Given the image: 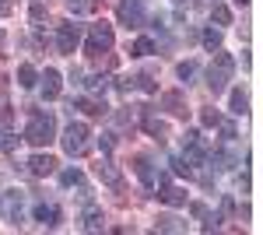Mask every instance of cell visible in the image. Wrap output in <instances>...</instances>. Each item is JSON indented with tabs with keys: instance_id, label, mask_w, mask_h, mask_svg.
I'll use <instances>...</instances> for the list:
<instances>
[{
	"instance_id": "1",
	"label": "cell",
	"mask_w": 263,
	"mask_h": 235,
	"mask_svg": "<svg viewBox=\"0 0 263 235\" xmlns=\"http://www.w3.org/2000/svg\"><path fill=\"white\" fill-rule=\"evenodd\" d=\"M21 140H28V144H35V148L53 144V140H57V116L46 113V109H32V113H28V126H25V137Z\"/></svg>"
},
{
	"instance_id": "2",
	"label": "cell",
	"mask_w": 263,
	"mask_h": 235,
	"mask_svg": "<svg viewBox=\"0 0 263 235\" xmlns=\"http://www.w3.org/2000/svg\"><path fill=\"white\" fill-rule=\"evenodd\" d=\"M95 134H91V126L88 123H81V119H70V126L63 130V137H60V144H63V151L70 158H84L88 151H91V144H95Z\"/></svg>"
},
{
	"instance_id": "3",
	"label": "cell",
	"mask_w": 263,
	"mask_h": 235,
	"mask_svg": "<svg viewBox=\"0 0 263 235\" xmlns=\"http://www.w3.org/2000/svg\"><path fill=\"white\" fill-rule=\"evenodd\" d=\"M112 46H116L112 25H109V21H95V25L88 28V35H84V53L91 60H102L105 53H112Z\"/></svg>"
},
{
	"instance_id": "4",
	"label": "cell",
	"mask_w": 263,
	"mask_h": 235,
	"mask_svg": "<svg viewBox=\"0 0 263 235\" xmlns=\"http://www.w3.org/2000/svg\"><path fill=\"white\" fill-rule=\"evenodd\" d=\"M235 74V60L221 53V49H214V63L207 67V88L214 92V95H221L224 88H228V81Z\"/></svg>"
},
{
	"instance_id": "5",
	"label": "cell",
	"mask_w": 263,
	"mask_h": 235,
	"mask_svg": "<svg viewBox=\"0 0 263 235\" xmlns=\"http://www.w3.org/2000/svg\"><path fill=\"white\" fill-rule=\"evenodd\" d=\"M116 18H120V25L130 28V32L144 28V21H147V0H120V4H116Z\"/></svg>"
},
{
	"instance_id": "6",
	"label": "cell",
	"mask_w": 263,
	"mask_h": 235,
	"mask_svg": "<svg viewBox=\"0 0 263 235\" xmlns=\"http://www.w3.org/2000/svg\"><path fill=\"white\" fill-rule=\"evenodd\" d=\"M207 140L200 137V130H186L182 134V161L190 165V169H200L203 161H207Z\"/></svg>"
},
{
	"instance_id": "7",
	"label": "cell",
	"mask_w": 263,
	"mask_h": 235,
	"mask_svg": "<svg viewBox=\"0 0 263 235\" xmlns=\"http://www.w3.org/2000/svg\"><path fill=\"white\" fill-rule=\"evenodd\" d=\"M81 39H84V28H81V25H74V21L57 25V49H60L63 57H74V49L81 46Z\"/></svg>"
},
{
	"instance_id": "8",
	"label": "cell",
	"mask_w": 263,
	"mask_h": 235,
	"mask_svg": "<svg viewBox=\"0 0 263 235\" xmlns=\"http://www.w3.org/2000/svg\"><path fill=\"white\" fill-rule=\"evenodd\" d=\"M155 186H158V200H165L168 207H182L186 204V190L182 186H172V179L165 176V172L155 176Z\"/></svg>"
},
{
	"instance_id": "9",
	"label": "cell",
	"mask_w": 263,
	"mask_h": 235,
	"mask_svg": "<svg viewBox=\"0 0 263 235\" xmlns=\"http://www.w3.org/2000/svg\"><path fill=\"white\" fill-rule=\"evenodd\" d=\"M137 119H141L144 134H147V137H155L158 144L168 137V126H165V119L155 116V113H151V105H141V109H137Z\"/></svg>"
},
{
	"instance_id": "10",
	"label": "cell",
	"mask_w": 263,
	"mask_h": 235,
	"mask_svg": "<svg viewBox=\"0 0 263 235\" xmlns=\"http://www.w3.org/2000/svg\"><path fill=\"white\" fill-rule=\"evenodd\" d=\"M162 109L168 113V116H176V119H186V116H190L186 95H182L179 88H172V92H162Z\"/></svg>"
},
{
	"instance_id": "11",
	"label": "cell",
	"mask_w": 263,
	"mask_h": 235,
	"mask_svg": "<svg viewBox=\"0 0 263 235\" xmlns=\"http://www.w3.org/2000/svg\"><path fill=\"white\" fill-rule=\"evenodd\" d=\"M32 218L39 221L42 228H57V225L63 221V211L57 207V204H35V207H32Z\"/></svg>"
},
{
	"instance_id": "12",
	"label": "cell",
	"mask_w": 263,
	"mask_h": 235,
	"mask_svg": "<svg viewBox=\"0 0 263 235\" xmlns=\"http://www.w3.org/2000/svg\"><path fill=\"white\" fill-rule=\"evenodd\" d=\"M95 176H99L105 186H112V190H120V186H123V172L112 165V158H109V155H105L99 165H95Z\"/></svg>"
},
{
	"instance_id": "13",
	"label": "cell",
	"mask_w": 263,
	"mask_h": 235,
	"mask_svg": "<svg viewBox=\"0 0 263 235\" xmlns=\"http://www.w3.org/2000/svg\"><path fill=\"white\" fill-rule=\"evenodd\" d=\"M25 165H28V172H32V176H39V179H46V176H53V172H57V158H53V155H42V151H39V155H32Z\"/></svg>"
},
{
	"instance_id": "14",
	"label": "cell",
	"mask_w": 263,
	"mask_h": 235,
	"mask_svg": "<svg viewBox=\"0 0 263 235\" xmlns=\"http://www.w3.org/2000/svg\"><path fill=\"white\" fill-rule=\"evenodd\" d=\"M39 88H42V98H60V88H63V78L60 70H53V67H46V74L39 78Z\"/></svg>"
},
{
	"instance_id": "15",
	"label": "cell",
	"mask_w": 263,
	"mask_h": 235,
	"mask_svg": "<svg viewBox=\"0 0 263 235\" xmlns=\"http://www.w3.org/2000/svg\"><path fill=\"white\" fill-rule=\"evenodd\" d=\"M21 200H25V193H21V190H7V193L0 196V207L7 211V218H11L14 225L21 221Z\"/></svg>"
},
{
	"instance_id": "16",
	"label": "cell",
	"mask_w": 263,
	"mask_h": 235,
	"mask_svg": "<svg viewBox=\"0 0 263 235\" xmlns=\"http://www.w3.org/2000/svg\"><path fill=\"white\" fill-rule=\"evenodd\" d=\"M134 172H137V179H141L144 186H155V176L158 172H155V161L147 155H134Z\"/></svg>"
},
{
	"instance_id": "17",
	"label": "cell",
	"mask_w": 263,
	"mask_h": 235,
	"mask_svg": "<svg viewBox=\"0 0 263 235\" xmlns=\"http://www.w3.org/2000/svg\"><path fill=\"white\" fill-rule=\"evenodd\" d=\"M74 109H81L84 116H105V113H109V109H105V102H95V98H74V102H70V113H74Z\"/></svg>"
},
{
	"instance_id": "18",
	"label": "cell",
	"mask_w": 263,
	"mask_h": 235,
	"mask_svg": "<svg viewBox=\"0 0 263 235\" xmlns=\"http://www.w3.org/2000/svg\"><path fill=\"white\" fill-rule=\"evenodd\" d=\"M228 109H232V116H246V113H249V95H246V88H232Z\"/></svg>"
},
{
	"instance_id": "19",
	"label": "cell",
	"mask_w": 263,
	"mask_h": 235,
	"mask_svg": "<svg viewBox=\"0 0 263 235\" xmlns=\"http://www.w3.org/2000/svg\"><path fill=\"white\" fill-rule=\"evenodd\" d=\"M81 228H84V232H102V228H105V214H102V207H88V211H84Z\"/></svg>"
},
{
	"instance_id": "20",
	"label": "cell",
	"mask_w": 263,
	"mask_h": 235,
	"mask_svg": "<svg viewBox=\"0 0 263 235\" xmlns=\"http://www.w3.org/2000/svg\"><path fill=\"white\" fill-rule=\"evenodd\" d=\"M211 165H214L218 172H232V169L239 165V155H235V151H214V155H211Z\"/></svg>"
},
{
	"instance_id": "21",
	"label": "cell",
	"mask_w": 263,
	"mask_h": 235,
	"mask_svg": "<svg viewBox=\"0 0 263 235\" xmlns=\"http://www.w3.org/2000/svg\"><path fill=\"white\" fill-rule=\"evenodd\" d=\"M155 232H186V221H182V218H176V214H158Z\"/></svg>"
},
{
	"instance_id": "22",
	"label": "cell",
	"mask_w": 263,
	"mask_h": 235,
	"mask_svg": "<svg viewBox=\"0 0 263 235\" xmlns=\"http://www.w3.org/2000/svg\"><path fill=\"white\" fill-rule=\"evenodd\" d=\"M18 84L21 88H35V84H39V70H35L32 63H21L18 67Z\"/></svg>"
},
{
	"instance_id": "23",
	"label": "cell",
	"mask_w": 263,
	"mask_h": 235,
	"mask_svg": "<svg viewBox=\"0 0 263 235\" xmlns=\"http://www.w3.org/2000/svg\"><path fill=\"white\" fill-rule=\"evenodd\" d=\"M130 84H134V88H141V92H147V95H155V92H158L155 74H147V70H144V74H134V78H130Z\"/></svg>"
},
{
	"instance_id": "24",
	"label": "cell",
	"mask_w": 263,
	"mask_h": 235,
	"mask_svg": "<svg viewBox=\"0 0 263 235\" xmlns=\"http://www.w3.org/2000/svg\"><path fill=\"white\" fill-rule=\"evenodd\" d=\"M197 70H200V67H197V60H182L179 67H176V78H179L182 84H190V81L197 78Z\"/></svg>"
},
{
	"instance_id": "25",
	"label": "cell",
	"mask_w": 263,
	"mask_h": 235,
	"mask_svg": "<svg viewBox=\"0 0 263 235\" xmlns=\"http://www.w3.org/2000/svg\"><path fill=\"white\" fill-rule=\"evenodd\" d=\"M84 88H88L91 95H105V92H109V78H105V74H91V78L84 81Z\"/></svg>"
},
{
	"instance_id": "26",
	"label": "cell",
	"mask_w": 263,
	"mask_h": 235,
	"mask_svg": "<svg viewBox=\"0 0 263 235\" xmlns=\"http://www.w3.org/2000/svg\"><path fill=\"white\" fill-rule=\"evenodd\" d=\"M200 42H203V49H211V53H214V49H221V32H218V28H203Z\"/></svg>"
},
{
	"instance_id": "27",
	"label": "cell",
	"mask_w": 263,
	"mask_h": 235,
	"mask_svg": "<svg viewBox=\"0 0 263 235\" xmlns=\"http://www.w3.org/2000/svg\"><path fill=\"white\" fill-rule=\"evenodd\" d=\"M18 144H21L18 134H11V130H4V134H0V151H4V155H14V151H18Z\"/></svg>"
},
{
	"instance_id": "28",
	"label": "cell",
	"mask_w": 263,
	"mask_h": 235,
	"mask_svg": "<svg viewBox=\"0 0 263 235\" xmlns=\"http://www.w3.org/2000/svg\"><path fill=\"white\" fill-rule=\"evenodd\" d=\"M211 21H218V25H232V11L224 7V4H211Z\"/></svg>"
},
{
	"instance_id": "29",
	"label": "cell",
	"mask_w": 263,
	"mask_h": 235,
	"mask_svg": "<svg viewBox=\"0 0 263 235\" xmlns=\"http://www.w3.org/2000/svg\"><path fill=\"white\" fill-rule=\"evenodd\" d=\"M155 53V42L147 39V35H141V39L134 42V49H130V57H151Z\"/></svg>"
},
{
	"instance_id": "30",
	"label": "cell",
	"mask_w": 263,
	"mask_h": 235,
	"mask_svg": "<svg viewBox=\"0 0 263 235\" xmlns=\"http://www.w3.org/2000/svg\"><path fill=\"white\" fill-rule=\"evenodd\" d=\"M60 183H63V186H81V183H84L81 169H63V172H60Z\"/></svg>"
},
{
	"instance_id": "31",
	"label": "cell",
	"mask_w": 263,
	"mask_h": 235,
	"mask_svg": "<svg viewBox=\"0 0 263 235\" xmlns=\"http://www.w3.org/2000/svg\"><path fill=\"white\" fill-rule=\"evenodd\" d=\"M200 123L203 126H218V123H221V113H218L214 105H207V109H200Z\"/></svg>"
},
{
	"instance_id": "32",
	"label": "cell",
	"mask_w": 263,
	"mask_h": 235,
	"mask_svg": "<svg viewBox=\"0 0 263 235\" xmlns=\"http://www.w3.org/2000/svg\"><path fill=\"white\" fill-rule=\"evenodd\" d=\"M67 7H70V14H88L91 11V0H67Z\"/></svg>"
},
{
	"instance_id": "33",
	"label": "cell",
	"mask_w": 263,
	"mask_h": 235,
	"mask_svg": "<svg viewBox=\"0 0 263 235\" xmlns=\"http://www.w3.org/2000/svg\"><path fill=\"white\" fill-rule=\"evenodd\" d=\"M218 126H221V140H235V123H232V119L221 116V123H218Z\"/></svg>"
},
{
	"instance_id": "34",
	"label": "cell",
	"mask_w": 263,
	"mask_h": 235,
	"mask_svg": "<svg viewBox=\"0 0 263 235\" xmlns=\"http://www.w3.org/2000/svg\"><path fill=\"white\" fill-rule=\"evenodd\" d=\"M168 165H172V172H176V176H190V172H193L182 158H168Z\"/></svg>"
},
{
	"instance_id": "35",
	"label": "cell",
	"mask_w": 263,
	"mask_h": 235,
	"mask_svg": "<svg viewBox=\"0 0 263 235\" xmlns=\"http://www.w3.org/2000/svg\"><path fill=\"white\" fill-rule=\"evenodd\" d=\"M99 144H102V155H112V148H116V134H102Z\"/></svg>"
},
{
	"instance_id": "36",
	"label": "cell",
	"mask_w": 263,
	"mask_h": 235,
	"mask_svg": "<svg viewBox=\"0 0 263 235\" xmlns=\"http://www.w3.org/2000/svg\"><path fill=\"white\" fill-rule=\"evenodd\" d=\"M42 18H46V4H42V0H32V21L39 25Z\"/></svg>"
},
{
	"instance_id": "37",
	"label": "cell",
	"mask_w": 263,
	"mask_h": 235,
	"mask_svg": "<svg viewBox=\"0 0 263 235\" xmlns=\"http://www.w3.org/2000/svg\"><path fill=\"white\" fill-rule=\"evenodd\" d=\"M11 119H14V109H0V130H11Z\"/></svg>"
},
{
	"instance_id": "38",
	"label": "cell",
	"mask_w": 263,
	"mask_h": 235,
	"mask_svg": "<svg viewBox=\"0 0 263 235\" xmlns=\"http://www.w3.org/2000/svg\"><path fill=\"white\" fill-rule=\"evenodd\" d=\"M190 214H193V218H207L211 211H207V204H200V200H193V204H190Z\"/></svg>"
},
{
	"instance_id": "39",
	"label": "cell",
	"mask_w": 263,
	"mask_h": 235,
	"mask_svg": "<svg viewBox=\"0 0 263 235\" xmlns=\"http://www.w3.org/2000/svg\"><path fill=\"white\" fill-rule=\"evenodd\" d=\"M232 211H235V204H232V196H224V200H221V207H218V218L224 221V218L232 214Z\"/></svg>"
},
{
	"instance_id": "40",
	"label": "cell",
	"mask_w": 263,
	"mask_h": 235,
	"mask_svg": "<svg viewBox=\"0 0 263 235\" xmlns=\"http://www.w3.org/2000/svg\"><path fill=\"white\" fill-rule=\"evenodd\" d=\"M11 11V0H0V14H7Z\"/></svg>"
},
{
	"instance_id": "41",
	"label": "cell",
	"mask_w": 263,
	"mask_h": 235,
	"mask_svg": "<svg viewBox=\"0 0 263 235\" xmlns=\"http://www.w3.org/2000/svg\"><path fill=\"white\" fill-rule=\"evenodd\" d=\"M211 4H214V0H197V7H211Z\"/></svg>"
},
{
	"instance_id": "42",
	"label": "cell",
	"mask_w": 263,
	"mask_h": 235,
	"mask_svg": "<svg viewBox=\"0 0 263 235\" xmlns=\"http://www.w3.org/2000/svg\"><path fill=\"white\" fill-rule=\"evenodd\" d=\"M232 4H239V7H246V4H249V0H232Z\"/></svg>"
},
{
	"instance_id": "43",
	"label": "cell",
	"mask_w": 263,
	"mask_h": 235,
	"mask_svg": "<svg viewBox=\"0 0 263 235\" xmlns=\"http://www.w3.org/2000/svg\"><path fill=\"white\" fill-rule=\"evenodd\" d=\"M172 4H176V7H182V4H186V0H172Z\"/></svg>"
},
{
	"instance_id": "44",
	"label": "cell",
	"mask_w": 263,
	"mask_h": 235,
	"mask_svg": "<svg viewBox=\"0 0 263 235\" xmlns=\"http://www.w3.org/2000/svg\"><path fill=\"white\" fill-rule=\"evenodd\" d=\"M0 92H4V84H0Z\"/></svg>"
}]
</instances>
